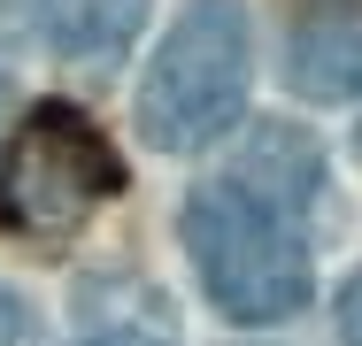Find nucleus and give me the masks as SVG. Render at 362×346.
I'll return each mask as SVG.
<instances>
[{"label":"nucleus","instance_id":"1","mask_svg":"<svg viewBox=\"0 0 362 346\" xmlns=\"http://www.w3.org/2000/svg\"><path fill=\"white\" fill-rule=\"evenodd\" d=\"M177 239L193 254L201 292L216 300L231 323H293L308 308V292H316L300 208L262 193V185H247L239 169H223V177L185 193Z\"/></svg>","mask_w":362,"mask_h":346},{"label":"nucleus","instance_id":"2","mask_svg":"<svg viewBox=\"0 0 362 346\" xmlns=\"http://www.w3.org/2000/svg\"><path fill=\"white\" fill-rule=\"evenodd\" d=\"M255 23L239 0H185L139 77V138L154 154H201L247 116Z\"/></svg>","mask_w":362,"mask_h":346},{"label":"nucleus","instance_id":"3","mask_svg":"<svg viewBox=\"0 0 362 346\" xmlns=\"http://www.w3.org/2000/svg\"><path fill=\"white\" fill-rule=\"evenodd\" d=\"M124 193V162L100 124L70 100H39L0 162V223L31 246H70L100 208Z\"/></svg>","mask_w":362,"mask_h":346},{"label":"nucleus","instance_id":"4","mask_svg":"<svg viewBox=\"0 0 362 346\" xmlns=\"http://www.w3.org/2000/svg\"><path fill=\"white\" fill-rule=\"evenodd\" d=\"M31 31L77 69H116L146 23V0H23Z\"/></svg>","mask_w":362,"mask_h":346},{"label":"nucleus","instance_id":"5","mask_svg":"<svg viewBox=\"0 0 362 346\" xmlns=\"http://www.w3.org/2000/svg\"><path fill=\"white\" fill-rule=\"evenodd\" d=\"M286 85L300 100H355L362 93V8H324V16L293 23Z\"/></svg>","mask_w":362,"mask_h":346},{"label":"nucleus","instance_id":"6","mask_svg":"<svg viewBox=\"0 0 362 346\" xmlns=\"http://www.w3.org/2000/svg\"><path fill=\"white\" fill-rule=\"evenodd\" d=\"M77 346H177L170 339V300L132 292V308H108L100 285H85V339Z\"/></svg>","mask_w":362,"mask_h":346},{"label":"nucleus","instance_id":"7","mask_svg":"<svg viewBox=\"0 0 362 346\" xmlns=\"http://www.w3.org/2000/svg\"><path fill=\"white\" fill-rule=\"evenodd\" d=\"M0 346H47V323H39V308L0 277Z\"/></svg>","mask_w":362,"mask_h":346},{"label":"nucleus","instance_id":"8","mask_svg":"<svg viewBox=\"0 0 362 346\" xmlns=\"http://www.w3.org/2000/svg\"><path fill=\"white\" fill-rule=\"evenodd\" d=\"M332 308H339V346H362V270H347Z\"/></svg>","mask_w":362,"mask_h":346},{"label":"nucleus","instance_id":"9","mask_svg":"<svg viewBox=\"0 0 362 346\" xmlns=\"http://www.w3.org/2000/svg\"><path fill=\"white\" fill-rule=\"evenodd\" d=\"M8 108H16V93H8V77H0V131H8Z\"/></svg>","mask_w":362,"mask_h":346},{"label":"nucleus","instance_id":"10","mask_svg":"<svg viewBox=\"0 0 362 346\" xmlns=\"http://www.w3.org/2000/svg\"><path fill=\"white\" fill-rule=\"evenodd\" d=\"M0 39H8V0H0Z\"/></svg>","mask_w":362,"mask_h":346},{"label":"nucleus","instance_id":"11","mask_svg":"<svg viewBox=\"0 0 362 346\" xmlns=\"http://www.w3.org/2000/svg\"><path fill=\"white\" fill-rule=\"evenodd\" d=\"M355 162H362V124H355Z\"/></svg>","mask_w":362,"mask_h":346},{"label":"nucleus","instance_id":"12","mask_svg":"<svg viewBox=\"0 0 362 346\" xmlns=\"http://www.w3.org/2000/svg\"><path fill=\"white\" fill-rule=\"evenodd\" d=\"M347 8H362V0H347Z\"/></svg>","mask_w":362,"mask_h":346}]
</instances>
